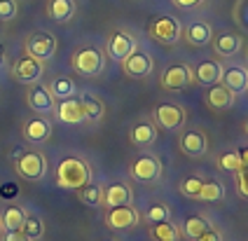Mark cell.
I'll list each match as a JSON object with an SVG mask.
<instances>
[{
  "label": "cell",
  "instance_id": "9a60e30c",
  "mask_svg": "<svg viewBox=\"0 0 248 241\" xmlns=\"http://www.w3.org/2000/svg\"><path fill=\"white\" fill-rule=\"evenodd\" d=\"M54 113L63 124H82V122H87V113H84L82 99H78V96L59 101V105H56Z\"/></svg>",
  "mask_w": 248,
  "mask_h": 241
},
{
  "label": "cell",
  "instance_id": "f1b7e54d",
  "mask_svg": "<svg viewBox=\"0 0 248 241\" xmlns=\"http://www.w3.org/2000/svg\"><path fill=\"white\" fill-rule=\"evenodd\" d=\"M197 201H220L225 199V187L218 181H204L202 183V190L197 192Z\"/></svg>",
  "mask_w": 248,
  "mask_h": 241
},
{
  "label": "cell",
  "instance_id": "7a4b0ae2",
  "mask_svg": "<svg viewBox=\"0 0 248 241\" xmlns=\"http://www.w3.org/2000/svg\"><path fill=\"white\" fill-rule=\"evenodd\" d=\"M70 66H73V71L84 75V77H96V75L103 73L106 57H103V52L96 49V47H80V49L73 52Z\"/></svg>",
  "mask_w": 248,
  "mask_h": 241
},
{
  "label": "cell",
  "instance_id": "d590c367",
  "mask_svg": "<svg viewBox=\"0 0 248 241\" xmlns=\"http://www.w3.org/2000/svg\"><path fill=\"white\" fill-rule=\"evenodd\" d=\"M19 15V2L16 0H0V21H12Z\"/></svg>",
  "mask_w": 248,
  "mask_h": 241
},
{
  "label": "cell",
  "instance_id": "e0dca14e",
  "mask_svg": "<svg viewBox=\"0 0 248 241\" xmlns=\"http://www.w3.org/2000/svg\"><path fill=\"white\" fill-rule=\"evenodd\" d=\"M21 134H24V138H26L28 143H45L52 136V124H49V120H45V117H31V120L24 122Z\"/></svg>",
  "mask_w": 248,
  "mask_h": 241
},
{
  "label": "cell",
  "instance_id": "7c38bea8",
  "mask_svg": "<svg viewBox=\"0 0 248 241\" xmlns=\"http://www.w3.org/2000/svg\"><path fill=\"white\" fill-rule=\"evenodd\" d=\"M106 49H108V57L115 59V61H122L126 59L134 49H136V40H134V35H129L126 30H112L110 35H108V45H106Z\"/></svg>",
  "mask_w": 248,
  "mask_h": 241
},
{
  "label": "cell",
  "instance_id": "7bdbcfd3",
  "mask_svg": "<svg viewBox=\"0 0 248 241\" xmlns=\"http://www.w3.org/2000/svg\"><path fill=\"white\" fill-rule=\"evenodd\" d=\"M244 127H246V134H248V120H246V124H244Z\"/></svg>",
  "mask_w": 248,
  "mask_h": 241
},
{
  "label": "cell",
  "instance_id": "7402d4cb",
  "mask_svg": "<svg viewBox=\"0 0 248 241\" xmlns=\"http://www.w3.org/2000/svg\"><path fill=\"white\" fill-rule=\"evenodd\" d=\"M206 103L211 110H230L234 105V94L218 82V85H211V89L206 91Z\"/></svg>",
  "mask_w": 248,
  "mask_h": 241
},
{
  "label": "cell",
  "instance_id": "2e32d148",
  "mask_svg": "<svg viewBox=\"0 0 248 241\" xmlns=\"http://www.w3.org/2000/svg\"><path fill=\"white\" fill-rule=\"evenodd\" d=\"M241 45H244V40H241L239 33L225 30V33H220L213 40V52H216V57H220V59H232L241 52Z\"/></svg>",
  "mask_w": 248,
  "mask_h": 241
},
{
  "label": "cell",
  "instance_id": "60d3db41",
  "mask_svg": "<svg viewBox=\"0 0 248 241\" xmlns=\"http://www.w3.org/2000/svg\"><path fill=\"white\" fill-rule=\"evenodd\" d=\"M239 157H241V164H244V166H248V148L239 150Z\"/></svg>",
  "mask_w": 248,
  "mask_h": 241
},
{
  "label": "cell",
  "instance_id": "f546056e",
  "mask_svg": "<svg viewBox=\"0 0 248 241\" xmlns=\"http://www.w3.org/2000/svg\"><path fill=\"white\" fill-rule=\"evenodd\" d=\"M82 105H84V113H87V122H98L103 120V103L94 96V94H82Z\"/></svg>",
  "mask_w": 248,
  "mask_h": 241
},
{
  "label": "cell",
  "instance_id": "4316f807",
  "mask_svg": "<svg viewBox=\"0 0 248 241\" xmlns=\"http://www.w3.org/2000/svg\"><path fill=\"white\" fill-rule=\"evenodd\" d=\"M78 199L82 201L84 206H92V209H98L103 206V187L94 183H87L78 190Z\"/></svg>",
  "mask_w": 248,
  "mask_h": 241
},
{
  "label": "cell",
  "instance_id": "f6af8a7d",
  "mask_svg": "<svg viewBox=\"0 0 248 241\" xmlns=\"http://www.w3.org/2000/svg\"><path fill=\"white\" fill-rule=\"evenodd\" d=\"M246 59H248V49H246Z\"/></svg>",
  "mask_w": 248,
  "mask_h": 241
},
{
  "label": "cell",
  "instance_id": "d6986e66",
  "mask_svg": "<svg viewBox=\"0 0 248 241\" xmlns=\"http://www.w3.org/2000/svg\"><path fill=\"white\" fill-rule=\"evenodd\" d=\"M220 85L227 87L234 96H239V94H246V91H248V71H246V68H241V66H232V68L222 71Z\"/></svg>",
  "mask_w": 248,
  "mask_h": 241
},
{
  "label": "cell",
  "instance_id": "ba28073f",
  "mask_svg": "<svg viewBox=\"0 0 248 241\" xmlns=\"http://www.w3.org/2000/svg\"><path fill=\"white\" fill-rule=\"evenodd\" d=\"M131 178L138 183H155L162 178V162L152 155H140L131 162Z\"/></svg>",
  "mask_w": 248,
  "mask_h": 241
},
{
  "label": "cell",
  "instance_id": "30bf717a",
  "mask_svg": "<svg viewBox=\"0 0 248 241\" xmlns=\"http://www.w3.org/2000/svg\"><path fill=\"white\" fill-rule=\"evenodd\" d=\"M26 103H28V108H31L33 113H38L40 117L54 115V110H56L54 96L49 94L47 85H40V82L31 85V89H28V94H26Z\"/></svg>",
  "mask_w": 248,
  "mask_h": 241
},
{
  "label": "cell",
  "instance_id": "83f0119b",
  "mask_svg": "<svg viewBox=\"0 0 248 241\" xmlns=\"http://www.w3.org/2000/svg\"><path fill=\"white\" fill-rule=\"evenodd\" d=\"M150 237L152 241H180V232L171 220H164V223H152Z\"/></svg>",
  "mask_w": 248,
  "mask_h": 241
},
{
  "label": "cell",
  "instance_id": "ffe728a7",
  "mask_svg": "<svg viewBox=\"0 0 248 241\" xmlns=\"http://www.w3.org/2000/svg\"><path fill=\"white\" fill-rule=\"evenodd\" d=\"M222 71H225V66H222L220 61L206 59V61H202V63L194 68V80H197L199 85H204V87L218 85L220 77H222Z\"/></svg>",
  "mask_w": 248,
  "mask_h": 241
},
{
  "label": "cell",
  "instance_id": "3957f363",
  "mask_svg": "<svg viewBox=\"0 0 248 241\" xmlns=\"http://www.w3.org/2000/svg\"><path fill=\"white\" fill-rule=\"evenodd\" d=\"M148 33H150L152 40H157L159 45H176L183 38V26H180V21L176 16L157 15L150 19Z\"/></svg>",
  "mask_w": 248,
  "mask_h": 241
},
{
  "label": "cell",
  "instance_id": "e575fe53",
  "mask_svg": "<svg viewBox=\"0 0 248 241\" xmlns=\"http://www.w3.org/2000/svg\"><path fill=\"white\" fill-rule=\"evenodd\" d=\"M202 178H197V176H190V178H185L183 183H180V195H185V197L194 199L197 197V192L202 190Z\"/></svg>",
  "mask_w": 248,
  "mask_h": 241
},
{
  "label": "cell",
  "instance_id": "b9f144b4",
  "mask_svg": "<svg viewBox=\"0 0 248 241\" xmlns=\"http://www.w3.org/2000/svg\"><path fill=\"white\" fill-rule=\"evenodd\" d=\"M5 63V49H2V45H0V66Z\"/></svg>",
  "mask_w": 248,
  "mask_h": 241
},
{
  "label": "cell",
  "instance_id": "1f68e13d",
  "mask_svg": "<svg viewBox=\"0 0 248 241\" xmlns=\"http://www.w3.org/2000/svg\"><path fill=\"white\" fill-rule=\"evenodd\" d=\"M208 227H211V225H208L204 218H199V215H192V218H187V220L183 223V232H185V237H187V239L194 241L197 237H199V234H204Z\"/></svg>",
  "mask_w": 248,
  "mask_h": 241
},
{
  "label": "cell",
  "instance_id": "484cf974",
  "mask_svg": "<svg viewBox=\"0 0 248 241\" xmlns=\"http://www.w3.org/2000/svg\"><path fill=\"white\" fill-rule=\"evenodd\" d=\"M28 213L21 209V206H16V204H10L5 211H2V215H0V225H2V229H21V225H24V220H26Z\"/></svg>",
  "mask_w": 248,
  "mask_h": 241
},
{
  "label": "cell",
  "instance_id": "9c48e42d",
  "mask_svg": "<svg viewBox=\"0 0 248 241\" xmlns=\"http://www.w3.org/2000/svg\"><path fill=\"white\" fill-rule=\"evenodd\" d=\"M42 73H45V66H42V61L38 59L28 57H19L16 61L12 63V75L16 82H21V85H35V82H40Z\"/></svg>",
  "mask_w": 248,
  "mask_h": 241
},
{
  "label": "cell",
  "instance_id": "52a82bcc",
  "mask_svg": "<svg viewBox=\"0 0 248 241\" xmlns=\"http://www.w3.org/2000/svg\"><path fill=\"white\" fill-rule=\"evenodd\" d=\"M194 82V73L187 63H173L162 73V80L159 85L166 91H180V89H187Z\"/></svg>",
  "mask_w": 248,
  "mask_h": 241
},
{
  "label": "cell",
  "instance_id": "8992f818",
  "mask_svg": "<svg viewBox=\"0 0 248 241\" xmlns=\"http://www.w3.org/2000/svg\"><path fill=\"white\" fill-rule=\"evenodd\" d=\"M152 120H155V127L173 131V129L185 127L187 115H185V110H183L180 105H176V103H159V105L152 110Z\"/></svg>",
  "mask_w": 248,
  "mask_h": 241
},
{
  "label": "cell",
  "instance_id": "cb8c5ba5",
  "mask_svg": "<svg viewBox=\"0 0 248 241\" xmlns=\"http://www.w3.org/2000/svg\"><path fill=\"white\" fill-rule=\"evenodd\" d=\"M75 0H49L47 2V15L56 24H66L75 16Z\"/></svg>",
  "mask_w": 248,
  "mask_h": 241
},
{
  "label": "cell",
  "instance_id": "277c9868",
  "mask_svg": "<svg viewBox=\"0 0 248 241\" xmlns=\"http://www.w3.org/2000/svg\"><path fill=\"white\" fill-rule=\"evenodd\" d=\"M14 171L31 183H38L47 176V157L38 152V150H28L14 159Z\"/></svg>",
  "mask_w": 248,
  "mask_h": 241
},
{
  "label": "cell",
  "instance_id": "6da1fadb",
  "mask_svg": "<svg viewBox=\"0 0 248 241\" xmlns=\"http://www.w3.org/2000/svg\"><path fill=\"white\" fill-rule=\"evenodd\" d=\"M56 185L63 190H80L82 185L92 183V169L80 157H63L56 166Z\"/></svg>",
  "mask_w": 248,
  "mask_h": 241
},
{
  "label": "cell",
  "instance_id": "603a6c76",
  "mask_svg": "<svg viewBox=\"0 0 248 241\" xmlns=\"http://www.w3.org/2000/svg\"><path fill=\"white\" fill-rule=\"evenodd\" d=\"M129 138L138 148H150L152 143L157 141V127H155V122H148V120L136 122L131 127V131H129Z\"/></svg>",
  "mask_w": 248,
  "mask_h": 241
},
{
  "label": "cell",
  "instance_id": "836d02e7",
  "mask_svg": "<svg viewBox=\"0 0 248 241\" xmlns=\"http://www.w3.org/2000/svg\"><path fill=\"white\" fill-rule=\"evenodd\" d=\"M145 218H148V223H164L171 218V213H169V206L162 204V201H157V204H150L148 209H145Z\"/></svg>",
  "mask_w": 248,
  "mask_h": 241
},
{
  "label": "cell",
  "instance_id": "74e56055",
  "mask_svg": "<svg viewBox=\"0 0 248 241\" xmlns=\"http://www.w3.org/2000/svg\"><path fill=\"white\" fill-rule=\"evenodd\" d=\"M176 7L180 10H197V7H202L204 5V0H171Z\"/></svg>",
  "mask_w": 248,
  "mask_h": 241
},
{
  "label": "cell",
  "instance_id": "ab89813d",
  "mask_svg": "<svg viewBox=\"0 0 248 241\" xmlns=\"http://www.w3.org/2000/svg\"><path fill=\"white\" fill-rule=\"evenodd\" d=\"M194 241H220V234H218L216 229H211V227H208L206 232H204V234H199Z\"/></svg>",
  "mask_w": 248,
  "mask_h": 241
},
{
  "label": "cell",
  "instance_id": "f35d334b",
  "mask_svg": "<svg viewBox=\"0 0 248 241\" xmlns=\"http://www.w3.org/2000/svg\"><path fill=\"white\" fill-rule=\"evenodd\" d=\"M2 241H31L21 232V229H5V237H2Z\"/></svg>",
  "mask_w": 248,
  "mask_h": 241
},
{
  "label": "cell",
  "instance_id": "ee69618b",
  "mask_svg": "<svg viewBox=\"0 0 248 241\" xmlns=\"http://www.w3.org/2000/svg\"><path fill=\"white\" fill-rule=\"evenodd\" d=\"M106 241H117V239H106Z\"/></svg>",
  "mask_w": 248,
  "mask_h": 241
},
{
  "label": "cell",
  "instance_id": "4dcf8cb0",
  "mask_svg": "<svg viewBox=\"0 0 248 241\" xmlns=\"http://www.w3.org/2000/svg\"><path fill=\"white\" fill-rule=\"evenodd\" d=\"M21 232H24L31 241H38V239H42V234H45V223H42L38 215H26V220H24V225H21Z\"/></svg>",
  "mask_w": 248,
  "mask_h": 241
},
{
  "label": "cell",
  "instance_id": "4fadbf2b",
  "mask_svg": "<svg viewBox=\"0 0 248 241\" xmlns=\"http://www.w3.org/2000/svg\"><path fill=\"white\" fill-rule=\"evenodd\" d=\"M180 150L187 157H204L208 152V138L202 129H185L180 134Z\"/></svg>",
  "mask_w": 248,
  "mask_h": 241
},
{
  "label": "cell",
  "instance_id": "44dd1931",
  "mask_svg": "<svg viewBox=\"0 0 248 241\" xmlns=\"http://www.w3.org/2000/svg\"><path fill=\"white\" fill-rule=\"evenodd\" d=\"M183 38L192 47H206L213 40V29L208 21H192L190 26L183 29Z\"/></svg>",
  "mask_w": 248,
  "mask_h": 241
},
{
  "label": "cell",
  "instance_id": "8d00e7d4",
  "mask_svg": "<svg viewBox=\"0 0 248 241\" xmlns=\"http://www.w3.org/2000/svg\"><path fill=\"white\" fill-rule=\"evenodd\" d=\"M234 173H236V190H239V195L248 199V166H241Z\"/></svg>",
  "mask_w": 248,
  "mask_h": 241
},
{
  "label": "cell",
  "instance_id": "d4e9b609",
  "mask_svg": "<svg viewBox=\"0 0 248 241\" xmlns=\"http://www.w3.org/2000/svg\"><path fill=\"white\" fill-rule=\"evenodd\" d=\"M47 89H49V94L54 96V101H66V99L78 96V85L70 80L68 75H59V77H54V80L47 85Z\"/></svg>",
  "mask_w": 248,
  "mask_h": 241
},
{
  "label": "cell",
  "instance_id": "bcb514c9",
  "mask_svg": "<svg viewBox=\"0 0 248 241\" xmlns=\"http://www.w3.org/2000/svg\"><path fill=\"white\" fill-rule=\"evenodd\" d=\"M0 232H2V225H0Z\"/></svg>",
  "mask_w": 248,
  "mask_h": 241
},
{
  "label": "cell",
  "instance_id": "5bb4252c",
  "mask_svg": "<svg viewBox=\"0 0 248 241\" xmlns=\"http://www.w3.org/2000/svg\"><path fill=\"white\" fill-rule=\"evenodd\" d=\"M136 223H138V211L131 204L112 206V209H108V213H106V225L110 227V229H117V232L129 229V227H134Z\"/></svg>",
  "mask_w": 248,
  "mask_h": 241
},
{
  "label": "cell",
  "instance_id": "8fae6325",
  "mask_svg": "<svg viewBox=\"0 0 248 241\" xmlns=\"http://www.w3.org/2000/svg\"><path fill=\"white\" fill-rule=\"evenodd\" d=\"M122 63V71L129 75V77H136V80H143V77H148L155 68V61L148 52H140V49H134L131 54L126 59L120 61Z\"/></svg>",
  "mask_w": 248,
  "mask_h": 241
},
{
  "label": "cell",
  "instance_id": "ac0fdd59",
  "mask_svg": "<svg viewBox=\"0 0 248 241\" xmlns=\"http://www.w3.org/2000/svg\"><path fill=\"white\" fill-rule=\"evenodd\" d=\"M124 204H131V187L122 181H112L106 185L103 190V206H124Z\"/></svg>",
  "mask_w": 248,
  "mask_h": 241
},
{
  "label": "cell",
  "instance_id": "5b68a950",
  "mask_svg": "<svg viewBox=\"0 0 248 241\" xmlns=\"http://www.w3.org/2000/svg\"><path fill=\"white\" fill-rule=\"evenodd\" d=\"M26 54L33 59H38V61H49V59H54L56 54V38L52 33H47V30H38V33H33V35H28L26 38Z\"/></svg>",
  "mask_w": 248,
  "mask_h": 241
},
{
  "label": "cell",
  "instance_id": "d6a6232c",
  "mask_svg": "<svg viewBox=\"0 0 248 241\" xmlns=\"http://www.w3.org/2000/svg\"><path fill=\"white\" fill-rule=\"evenodd\" d=\"M218 166L222 171H230V173H234L239 171L244 164H241V157H239V150H225L220 157H218Z\"/></svg>",
  "mask_w": 248,
  "mask_h": 241
}]
</instances>
